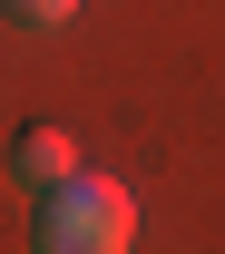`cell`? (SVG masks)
I'll use <instances>...</instances> for the list:
<instances>
[{"label": "cell", "instance_id": "cell-1", "mask_svg": "<svg viewBox=\"0 0 225 254\" xmlns=\"http://www.w3.org/2000/svg\"><path fill=\"white\" fill-rule=\"evenodd\" d=\"M128 245H137V195L88 166L69 186H49L30 215V254H128Z\"/></svg>", "mask_w": 225, "mask_h": 254}, {"label": "cell", "instance_id": "cell-2", "mask_svg": "<svg viewBox=\"0 0 225 254\" xmlns=\"http://www.w3.org/2000/svg\"><path fill=\"white\" fill-rule=\"evenodd\" d=\"M10 176H20V186H30V195H49V186H69V176H78V137H69L59 118H30V127H20V137H10Z\"/></svg>", "mask_w": 225, "mask_h": 254}, {"label": "cell", "instance_id": "cell-3", "mask_svg": "<svg viewBox=\"0 0 225 254\" xmlns=\"http://www.w3.org/2000/svg\"><path fill=\"white\" fill-rule=\"evenodd\" d=\"M0 10H10V20H30V30H59L78 0H0Z\"/></svg>", "mask_w": 225, "mask_h": 254}]
</instances>
